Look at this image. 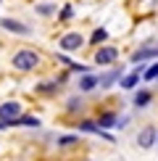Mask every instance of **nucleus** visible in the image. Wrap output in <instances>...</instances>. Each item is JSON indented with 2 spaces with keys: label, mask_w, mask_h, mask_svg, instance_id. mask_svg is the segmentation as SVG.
<instances>
[{
  "label": "nucleus",
  "mask_w": 158,
  "mask_h": 161,
  "mask_svg": "<svg viewBox=\"0 0 158 161\" xmlns=\"http://www.w3.org/2000/svg\"><path fill=\"white\" fill-rule=\"evenodd\" d=\"M140 74H142V71L137 69V71H132L129 77H124V79H121V87H124V90H132V87H134L137 82H140Z\"/></svg>",
  "instance_id": "nucleus-12"
},
{
  "label": "nucleus",
  "mask_w": 158,
  "mask_h": 161,
  "mask_svg": "<svg viewBox=\"0 0 158 161\" xmlns=\"http://www.w3.org/2000/svg\"><path fill=\"white\" fill-rule=\"evenodd\" d=\"M82 42H84V40H82V35H76V32H69V35L61 37V48L63 50H79Z\"/></svg>",
  "instance_id": "nucleus-4"
},
{
  "label": "nucleus",
  "mask_w": 158,
  "mask_h": 161,
  "mask_svg": "<svg viewBox=\"0 0 158 161\" xmlns=\"http://www.w3.org/2000/svg\"><path fill=\"white\" fill-rule=\"evenodd\" d=\"M97 127L105 132V130H111V127H118V119H116V114H100V119H97Z\"/></svg>",
  "instance_id": "nucleus-8"
},
{
  "label": "nucleus",
  "mask_w": 158,
  "mask_h": 161,
  "mask_svg": "<svg viewBox=\"0 0 158 161\" xmlns=\"http://www.w3.org/2000/svg\"><path fill=\"white\" fill-rule=\"evenodd\" d=\"M71 13H74V8H71V5H63V8H61V21H69Z\"/></svg>",
  "instance_id": "nucleus-19"
},
{
  "label": "nucleus",
  "mask_w": 158,
  "mask_h": 161,
  "mask_svg": "<svg viewBox=\"0 0 158 161\" xmlns=\"http://www.w3.org/2000/svg\"><path fill=\"white\" fill-rule=\"evenodd\" d=\"M95 87H97V77H95V74H84L82 79H79V90H82V92L95 90Z\"/></svg>",
  "instance_id": "nucleus-10"
},
{
  "label": "nucleus",
  "mask_w": 158,
  "mask_h": 161,
  "mask_svg": "<svg viewBox=\"0 0 158 161\" xmlns=\"http://www.w3.org/2000/svg\"><path fill=\"white\" fill-rule=\"evenodd\" d=\"M155 143H158V132H155Z\"/></svg>",
  "instance_id": "nucleus-21"
},
{
  "label": "nucleus",
  "mask_w": 158,
  "mask_h": 161,
  "mask_svg": "<svg viewBox=\"0 0 158 161\" xmlns=\"http://www.w3.org/2000/svg\"><path fill=\"white\" fill-rule=\"evenodd\" d=\"M53 11H55V8H53L50 3H42V5H37V13H42V16H50Z\"/></svg>",
  "instance_id": "nucleus-17"
},
{
  "label": "nucleus",
  "mask_w": 158,
  "mask_h": 161,
  "mask_svg": "<svg viewBox=\"0 0 158 161\" xmlns=\"http://www.w3.org/2000/svg\"><path fill=\"white\" fill-rule=\"evenodd\" d=\"M116 58H118V50L116 48H100V50L95 53V64L97 66H111Z\"/></svg>",
  "instance_id": "nucleus-3"
},
{
  "label": "nucleus",
  "mask_w": 158,
  "mask_h": 161,
  "mask_svg": "<svg viewBox=\"0 0 158 161\" xmlns=\"http://www.w3.org/2000/svg\"><path fill=\"white\" fill-rule=\"evenodd\" d=\"M145 79H148V82H150V79H155L158 77V64H153V66H150V69L148 71H145V74H142Z\"/></svg>",
  "instance_id": "nucleus-18"
},
{
  "label": "nucleus",
  "mask_w": 158,
  "mask_h": 161,
  "mask_svg": "<svg viewBox=\"0 0 158 161\" xmlns=\"http://www.w3.org/2000/svg\"><path fill=\"white\" fill-rule=\"evenodd\" d=\"M148 103H150V92L148 90H140L134 95V106H137V108H142V106H148Z\"/></svg>",
  "instance_id": "nucleus-14"
},
{
  "label": "nucleus",
  "mask_w": 158,
  "mask_h": 161,
  "mask_svg": "<svg viewBox=\"0 0 158 161\" xmlns=\"http://www.w3.org/2000/svg\"><path fill=\"white\" fill-rule=\"evenodd\" d=\"M116 79H121V69H113L111 74H105V77H97V85L100 87H111L116 82Z\"/></svg>",
  "instance_id": "nucleus-11"
},
{
  "label": "nucleus",
  "mask_w": 158,
  "mask_h": 161,
  "mask_svg": "<svg viewBox=\"0 0 158 161\" xmlns=\"http://www.w3.org/2000/svg\"><path fill=\"white\" fill-rule=\"evenodd\" d=\"M13 124H21V127H40V119H37V116H18ZM13 124H11V127H13Z\"/></svg>",
  "instance_id": "nucleus-13"
},
{
  "label": "nucleus",
  "mask_w": 158,
  "mask_h": 161,
  "mask_svg": "<svg viewBox=\"0 0 158 161\" xmlns=\"http://www.w3.org/2000/svg\"><path fill=\"white\" fill-rule=\"evenodd\" d=\"M79 130H82V132H92V135H100V137H105V140H113L108 132H103L95 122H82V124H79Z\"/></svg>",
  "instance_id": "nucleus-7"
},
{
  "label": "nucleus",
  "mask_w": 158,
  "mask_h": 161,
  "mask_svg": "<svg viewBox=\"0 0 158 161\" xmlns=\"http://www.w3.org/2000/svg\"><path fill=\"white\" fill-rule=\"evenodd\" d=\"M137 145H140V148H150V145H155V127H145L140 135H137Z\"/></svg>",
  "instance_id": "nucleus-5"
},
{
  "label": "nucleus",
  "mask_w": 158,
  "mask_h": 161,
  "mask_svg": "<svg viewBox=\"0 0 158 161\" xmlns=\"http://www.w3.org/2000/svg\"><path fill=\"white\" fill-rule=\"evenodd\" d=\"M105 37H108V32H105V29H95V35H92V40H90V42H95V45H100V42H103Z\"/></svg>",
  "instance_id": "nucleus-15"
},
{
  "label": "nucleus",
  "mask_w": 158,
  "mask_h": 161,
  "mask_svg": "<svg viewBox=\"0 0 158 161\" xmlns=\"http://www.w3.org/2000/svg\"><path fill=\"white\" fill-rule=\"evenodd\" d=\"M21 116V106L16 103V100H8V103H0V122L5 127H11L16 119Z\"/></svg>",
  "instance_id": "nucleus-2"
},
{
  "label": "nucleus",
  "mask_w": 158,
  "mask_h": 161,
  "mask_svg": "<svg viewBox=\"0 0 158 161\" xmlns=\"http://www.w3.org/2000/svg\"><path fill=\"white\" fill-rule=\"evenodd\" d=\"M37 64H40V56L34 50H16V56H13V66L18 71H32L37 69Z\"/></svg>",
  "instance_id": "nucleus-1"
},
{
  "label": "nucleus",
  "mask_w": 158,
  "mask_h": 161,
  "mask_svg": "<svg viewBox=\"0 0 158 161\" xmlns=\"http://www.w3.org/2000/svg\"><path fill=\"white\" fill-rule=\"evenodd\" d=\"M74 143H79L76 135H63V137H58V145H74Z\"/></svg>",
  "instance_id": "nucleus-16"
},
{
  "label": "nucleus",
  "mask_w": 158,
  "mask_h": 161,
  "mask_svg": "<svg viewBox=\"0 0 158 161\" xmlns=\"http://www.w3.org/2000/svg\"><path fill=\"white\" fill-rule=\"evenodd\" d=\"M158 56V45H153V48H142L137 50L134 56H132V61H148V58H155Z\"/></svg>",
  "instance_id": "nucleus-9"
},
{
  "label": "nucleus",
  "mask_w": 158,
  "mask_h": 161,
  "mask_svg": "<svg viewBox=\"0 0 158 161\" xmlns=\"http://www.w3.org/2000/svg\"><path fill=\"white\" fill-rule=\"evenodd\" d=\"M0 26L3 29H8V32H16V35H29V26L21 24V21H13V19H0Z\"/></svg>",
  "instance_id": "nucleus-6"
},
{
  "label": "nucleus",
  "mask_w": 158,
  "mask_h": 161,
  "mask_svg": "<svg viewBox=\"0 0 158 161\" xmlns=\"http://www.w3.org/2000/svg\"><path fill=\"white\" fill-rule=\"evenodd\" d=\"M76 108H82V100H79V98H71V100H69V111H76Z\"/></svg>",
  "instance_id": "nucleus-20"
}]
</instances>
